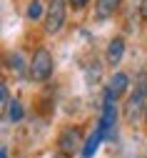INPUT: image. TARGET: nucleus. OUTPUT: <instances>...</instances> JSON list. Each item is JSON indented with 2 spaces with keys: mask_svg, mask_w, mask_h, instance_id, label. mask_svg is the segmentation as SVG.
I'll return each mask as SVG.
<instances>
[{
  "mask_svg": "<svg viewBox=\"0 0 147 158\" xmlns=\"http://www.w3.org/2000/svg\"><path fill=\"white\" fill-rule=\"evenodd\" d=\"M122 5V0H97L95 3V15L100 18V20H105V18H112Z\"/></svg>",
  "mask_w": 147,
  "mask_h": 158,
  "instance_id": "obj_8",
  "label": "nucleus"
},
{
  "mask_svg": "<svg viewBox=\"0 0 147 158\" xmlns=\"http://www.w3.org/2000/svg\"><path fill=\"white\" fill-rule=\"evenodd\" d=\"M20 118H23V106H20V101H13L10 108H8V121L10 123H17Z\"/></svg>",
  "mask_w": 147,
  "mask_h": 158,
  "instance_id": "obj_10",
  "label": "nucleus"
},
{
  "mask_svg": "<svg viewBox=\"0 0 147 158\" xmlns=\"http://www.w3.org/2000/svg\"><path fill=\"white\" fill-rule=\"evenodd\" d=\"M68 3H70V5L75 8V10H82V8H85V5L90 3V0H68Z\"/></svg>",
  "mask_w": 147,
  "mask_h": 158,
  "instance_id": "obj_14",
  "label": "nucleus"
},
{
  "mask_svg": "<svg viewBox=\"0 0 147 158\" xmlns=\"http://www.w3.org/2000/svg\"><path fill=\"white\" fill-rule=\"evenodd\" d=\"M0 158H8V148L3 146V151H0Z\"/></svg>",
  "mask_w": 147,
  "mask_h": 158,
  "instance_id": "obj_16",
  "label": "nucleus"
},
{
  "mask_svg": "<svg viewBox=\"0 0 147 158\" xmlns=\"http://www.w3.org/2000/svg\"><path fill=\"white\" fill-rule=\"evenodd\" d=\"M145 108H147V75L140 73L137 83L132 88V95L127 98V106H125V118H127L130 123H135L137 118L142 115Z\"/></svg>",
  "mask_w": 147,
  "mask_h": 158,
  "instance_id": "obj_1",
  "label": "nucleus"
},
{
  "mask_svg": "<svg viewBox=\"0 0 147 158\" xmlns=\"http://www.w3.org/2000/svg\"><path fill=\"white\" fill-rule=\"evenodd\" d=\"M102 141H105V133H102V128L97 126V128L92 131V135L85 141V146H82V158H92V156L97 153V148H100Z\"/></svg>",
  "mask_w": 147,
  "mask_h": 158,
  "instance_id": "obj_7",
  "label": "nucleus"
},
{
  "mask_svg": "<svg viewBox=\"0 0 147 158\" xmlns=\"http://www.w3.org/2000/svg\"><path fill=\"white\" fill-rule=\"evenodd\" d=\"M25 15L30 18V20H37V18L43 15V5H40V0H33V3L28 5V10H25Z\"/></svg>",
  "mask_w": 147,
  "mask_h": 158,
  "instance_id": "obj_11",
  "label": "nucleus"
},
{
  "mask_svg": "<svg viewBox=\"0 0 147 158\" xmlns=\"http://www.w3.org/2000/svg\"><path fill=\"white\" fill-rule=\"evenodd\" d=\"M0 101H3V103H0V106H3V110H8L10 103H13V101H10V95H8V85H5V83L0 85Z\"/></svg>",
  "mask_w": 147,
  "mask_h": 158,
  "instance_id": "obj_12",
  "label": "nucleus"
},
{
  "mask_svg": "<svg viewBox=\"0 0 147 158\" xmlns=\"http://www.w3.org/2000/svg\"><path fill=\"white\" fill-rule=\"evenodd\" d=\"M68 0H50L48 13H45V30L48 33H60V28L65 25L68 18Z\"/></svg>",
  "mask_w": 147,
  "mask_h": 158,
  "instance_id": "obj_3",
  "label": "nucleus"
},
{
  "mask_svg": "<svg viewBox=\"0 0 147 158\" xmlns=\"http://www.w3.org/2000/svg\"><path fill=\"white\" fill-rule=\"evenodd\" d=\"M52 68H55V63H52V55H50V50H45V48H37V50L33 53V60H30V65H28V75L33 78L35 83H43V81H48V78L52 75Z\"/></svg>",
  "mask_w": 147,
  "mask_h": 158,
  "instance_id": "obj_2",
  "label": "nucleus"
},
{
  "mask_svg": "<svg viewBox=\"0 0 147 158\" xmlns=\"http://www.w3.org/2000/svg\"><path fill=\"white\" fill-rule=\"evenodd\" d=\"M127 85H130V78H127V73H115V75L110 78V81H107V85H105V101L115 103L117 98H122V95H125Z\"/></svg>",
  "mask_w": 147,
  "mask_h": 158,
  "instance_id": "obj_5",
  "label": "nucleus"
},
{
  "mask_svg": "<svg viewBox=\"0 0 147 158\" xmlns=\"http://www.w3.org/2000/svg\"><path fill=\"white\" fill-rule=\"evenodd\" d=\"M140 18L147 20V0H140Z\"/></svg>",
  "mask_w": 147,
  "mask_h": 158,
  "instance_id": "obj_15",
  "label": "nucleus"
},
{
  "mask_svg": "<svg viewBox=\"0 0 147 158\" xmlns=\"http://www.w3.org/2000/svg\"><path fill=\"white\" fill-rule=\"evenodd\" d=\"M8 60H10V63H8L10 68H15V70H23V55H20V53H15V55H10Z\"/></svg>",
  "mask_w": 147,
  "mask_h": 158,
  "instance_id": "obj_13",
  "label": "nucleus"
},
{
  "mask_svg": "<svg viewBox=\"0 0 147 158\" xmlns=\"http://www.w3.org/2000/svg\"><path fill=\"white\" fill-rule=\"evenodd\" d=\"M145 121H147V108H145Z\"/></svg>",
  "mask_w": 147,
  "mask_h": 158,
  "instance_id": "obj_17",
  "label": "nucleus"
},
{
  "mask_svg": "<svg viewBox=\"0 0 147 158\" xmlns=\"http://www.w3.org/2000/svg\"><path fill=\"white\" fill-rule=\"evenodd\" d=\"M115 121H117V108H115V103L105 101V106H102V118H100V123H97V126L102 128V133H105V141H107V138H112Z\"/></svg>",
  "mask_w": 147,
  "mask_h": 158,
  "instance_id": "obj_6",
  "label": "nucleus"
},
{
  "mask_svg": "<svg viewBox=\"0 0 147 158\" xmlns=\"http://www.w3.org/2000/svg\"><path fill=\"white\" fill-rule=\"evenodd\" d=\"M122 55H125V40H122V38H112L110 45H107V53H105L107 63L110 65H117L122 60Z\"/></svg>",
  "mask_w": 147,
  "mask_h": 158,
  "instance_id": "obj_9",
  "label": "nucleus"
},
{
  "mask_svg": "<svg viewBox=\"0 0 147 158\" xmlns=\"http://www.w3.org/2000/svg\"><path fill=\"white\" fill-rule=\"evenodd\" d=\"M82 146H85V143H82L80 128H65L60 133V138H57V148H60V153H65V156H72Z\"/></svg>",
  "mask_w": 147,
  "mask_h": 158,
  "instance_id": "obj_4",
  "label": "nucleus"
}]
</instances>
